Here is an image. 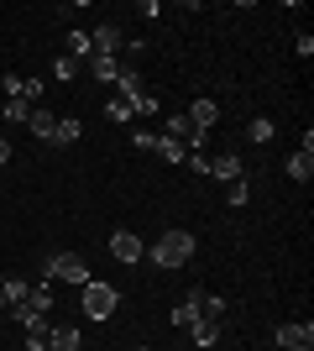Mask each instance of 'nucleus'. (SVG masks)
<instances>
[{"label":"nucleus","mask_w":314,"mask_h":351,"mask_svg":"<svg viewBox=\"0 0 314 351\" xmlns=\"http://www.w3.org/2000/svg\"><path fill=\"white\" fill-rule=\"evenodd\" d=\"M94 79H100V84H116V73H120V58H100V53H94Z\"/></svg>","instance_id":"nucleus-17"},{"label":"nucleus","mask_w":314,"mask_h":351,"mask_svg":"<svg viewBox=\"0 0 314 351\" xmlns=\"http://www.w3.org/2000/svg\"><path fill=\"white\" fill-rule=\"evenodd\" d=\"M0 289H5V273H0Z\"/></svg>","instance_id":"nucleus-31"},{"label":"nucleus","mask_w":314,"mask_h":351,"mask_svg":"<svg viewBox=\"0 0 314 351\" xmlns=\"http://www.w3.org/2000/svg\"><path fill=\"white\" fill-rule=\"evenodd\" d=\"M189 336H194V346H215V341H220V320H194Z\"/></svg>","instance_id":"nucleus-14"},{"label":"nucleus","mask_w":314,"mask_h":351,"mask_svg":"<svg viewBox=\"0 0 314 351\" xmlns=\"http://www.w3.org/2000/svg\"><path fill=\"white\" fill-rule=\"evenodd\" d=\"M246 199H252V189H246V173H241V178H231V184H225V205L241 210Z\"/></svg>","instance_id":"nucleus-16"},{"label":"nucleus","mask_w":314,"mask_h":351,"mask_svg":"<svg viewBox=\"0 0 314 351\" xmlns=\"http://www.w3.org/2000/svg\"><path fill=\"white\" fill-rule=\"evenodd\" d=\"M209 178H220V184L241 178V152H220V158H209Z\"/></svg>","instance_id":"nucleus-8"},{"label":"nucleus","mask_w":314,"mask_h":351,"mask_svg":"<svg viewBox=\"0 0 314 351\" xmlns=\"http://www.w3.org/2000/svg\"><path fill=\"white\" fill-rule=\"evenodd\" d=\"M110 257H116V263H142L147 247H142V236H136V231H116V236H110Z\"/></svg>","instance_id":"nucleus-5"},{"label":"nucleus","mask_w":314,"mask_h":351,"mask_svg":"<svg viewBox=\"0 0 314 351\" xmlns=\"http://www.w3.org/2000/svg\"><path fill=\"white\" fill-rule=\"evenodd\" d=\"M5 162H11V142H5V136H0V168H5Z\"/></svg>","instance_id":"nucleus-30"},{"label":"nucleus","mask_w":314,"mask_h":351,"mask_svg":"<svg viewBox=\"0 0 314 351\" xmlns=\"http://www.w3.org/2000/svg\"><path fill=\"white\" fill-rule=\"evenodd\" d=\"M152 152H157V158H163V162H173V168H179V162L189 158V152H183L179 142H168V136H157V147H152Z\"/></svg>","instance_id":"nucleus-19"},{"label":"nucleus","mask_w":314,"mask_h":351,"mask_svg":"<svg viewBox=\"0 0 314 351\" xmlns=\"http://www.w3.org/2000/svg\"><path fill=\"white\" fill-rule=\"evenodd\" d=\"M42 95H47V84H42V79H21V100H42Z\"/></svg>","instance_id":"nucleus-24"},{"label":"nucleus","mask_w":314,"mask_h":351,"mask_svg":"<svg viewBox=\"0 0 314 351\" xmlns=\"http://www.w3.org/2000/svg\"><path fill=\"white\" fill-rule=\"evenodd\" d=\"M47 278H58V283H74V289H84V283H90V267H84V257H79V252H58V257L47 263Z\"/></svg>","instance_id":"nucleus-3"},{"label":"nucleus","mask_w":314,"mask_h":351,"mask_svg":"<svg viewBox=\"0 0 314 351\" xmlns=\"http://www.w3.org/2000/svg\"><path fill=\"white\" fill-rule=\"evenodd\" d=\"M27 293H31V283L5 278V289H0V309H21V304H27Z\"/></svg>","instance_id":"nucleus-10"},{"label":"nucleus","mask_w":314,"mask_h":351,"mask_svg":"<svg viewBox=\"0 0 314 351\" xmlns=\"http://www.w3.org/2000/svg\"><path fill=\"white\" fill-rule=\"evenodd\" d=\"M246 136H252V142H272V121H267V116H257L252 126H246Z\"/></svg>","instance_id":"nucleus-23"},{"label":"nucleus","mask_w":314,"mask_h":351,"mask_svg":"<svg viewBox=\"0 0 314 351\" xmlns=\"http://www.w3.org/2000/svg\"><path fill=\"white\" fill-rule=\"evenodd\" d=\"M27 126H31V136L53 142V126H58V116H53V110H31V116H27Z\"/></svg>","instance_id":"nucleus-13"},{"label":"nucleus","mask_w":314,"mask_h":351,"mask_svg":"<svg viewBox=\"0 0 314 351\" xmlns=\"http://www.w3.org/2000/svg\"><path fill=\"white\" fill-rule=\"evenodd\" d=\"M27 116H31L27 100H5V121H27Z\"/></svg>","instance_id":"nucleus-25"},{"label":"nucleus","mask_w":314,"mask_h":351,"mask_svg":"<svg viewBox=\"0 0 314 351\" xmlns=\"http://www.w3.org/2000/svg\"><path fill=\"white\" fill-rule=\"evenodd\" d=\"M116 304H120V293L110 289V283H84L79 289V309H84V320H110L116 315Z\"/></svg>","instance_id":"nucleus-2"},{"label":"nucleus","mask_w":314,"mask_h":351,"mask_svg":"<svg viewBox=\"0 0 314 351\" xmlns=\"http://www.w3.org/2000/svg\"><path fill=\"white\" fill-rule=\"evenodd\" d=\"M79 136H84V126H79V116H58V126H53V147H74Z\"/></svg>","instance_id":"nucleus-9"},{"label":"nucleus","mask_w":314,"mask_h":351,"mask_svg":"<svg viewBox=\"0 0 314 351\" xmlns=\"http://www.w3.org/2000/svg\"><path fill=\"white\" fill-rule=\"evenodd\" d=\"M116 84H120V95H126V100H136V95H142V79H136V69H120V73H116Z\"/></svg>","instance_id":"nucleus-20"},{"label":"nucleus","mask_w":314,"mask_h":351,"mask_svg":"<svg viewBox=\"0 0 314 351\" xmlns=\"http://www.w3.org/2000/svg\"><path fill=\"white\" fill-rule=\"evenodd\" d=\"M53 73H58L63 84H68V79H74V73H79V58H58V63H53Z\"/></svg>","instance_id":"nucleus-26"},{"label":"nucleus","mask_w":314,"mask_h":351,"mask_svg":"<svg viewBox=\"0 0 314 351\" xmlns=\"http://www.w3.org/2000/svg\"><path fill=\"white\" fill-rule=\"evenodd\" d=\"M183 162H189L194 173H209V152H189V158H183Z\"/></svg>","instance_id":"nucleus-28"},{"label":"nucleus","mask_w":314,"mask_h":351,"mask_svg":"<svg viewBox=\"0 0 314 351\" xmlns=\"http://www.w3.org/2000/svg\"><path fill=\"white\" fill-rule=\"evenodd\" d=\"M68 53H74V58H90L94 47H90V32H68Z\"/></svg>","instance_id":"nucleus-21"},{"label":"nucleus","mask_w":314,"mask_h":351,"mask_svg":"<svg viewBox=\"0 0 314 351\" xmlns=\"http://www.w3.org/2000/svg\"><path fill=\"white\" fill-rule=\"evenodd\" d=\"M105 116H110V121H131V105H126V100H110V105H105Z\"/></svg>","instance_id":"nucleus-27"},{"label":"nucleus","mask_w":314,"mask_h":351,"mask_svg":"<svg viewBox=\"0 0 314 351\" xmlns=\"http://www.w3.org/2000/svg\"><path fill=\"white\" fill-rule=\"evenodd\" d=\"M136 351H152V346H136Z\"/></svg>","instance_id":"nucleus-33"},{"label":"nucleus","mask_w":314,"mask_h":351,"mask_svg":"<svg viewBox=\"0 0 314 351\" xmlns=\"http://www.w3.org/2000/svg\"><path fill=\"white\" fill-rule=\"evenodd\" d=\"M199 320H225V299L220 293H205V299H199Z\"/></svg>","instance_id":"nucleus-18"},{"label":"nucleus","mask_w":314,"mask_h":351,"mask_svg":"<svg viewBox=\"0 0 314 351\" xmlns=\"http://www.w3.org/2000/svg\"><path fill=\"white\" fill-rule=\"evenodd\" d=\"M293 351H309V346H293Z\"/></svg>","instance_id":"nucleus-32"},{"label":"nucleus","mask_w":314,"mask_h":351,"mask_svg":"<svg viewBox=\"0 0 314 351\" xmlns=\"http://www.w3.org/2000/svg\"><path fill=\"white\" fill-rule=\"evenodd\" d=\"M47 351H79V330L74 325H53L47 330Z\"/></svg>","instance_id":"nucleus-12"},{"label":"nucleus","mask_w":314,"mask_h":351,"mask_svg":"<svg viewBox=\"0 0 314 351\" xmlns=\"http://www.w3.org/2000/svg\"><path fill=\"white\" fill-rule=\"evenodd\" d=\"M183 116H189V121H194V126H199V132L209 136V126L220 121V105H215V100H194V105H189V110H183Z\"/></svg>","instance_id":"nucleus-7"},{"label":"nucleus","mask_w":314,"mask_h":351,"mask_svg":"<svg viewBox=\"0 0 314 351\" xmlns=\"http://www.w3.org/2000/svg\"><path fill=\"white\" fill-rule=\"evenodd\" d=\"M147 257H152L157 267H183L189 257H194V236L173 226V231H163L157 241H152V252H147Z\"/></svg>","instance_id":"nucleus-1"},{"label":"nucleus","mask_w":314,"mask_h":351,"mask_svg":"<svg viewBox=\"0 0 314 351\" xmlns=\"http://www.w3.org/2000/svg\"><path fill=\"white\" fill-rule=\"evenodd\" d=\"M126 105H131V116H157V100H152L147 89H142L136 100H126Z\"/></svg>","instance_id":"nucleus-22"},{"label":"nucleus","mask_w":314,"mask_h":351,"mask_svg":"<svg viewBox=\"0 0 314 351\" xmlns=\"http://www.w3.org/2000/svg\"><path fill=\"white\" fill-rule=\"evenodd\" d=\"M131 142H136V147H142V152H152V147H157V132H136V136H131Z\"/></svg>","instance_id":"nucleus-29"},{"label":"nucleus","mask_w":314,"mask_h":351,"mask_svg":"<svg viewBox=\"0 0 314 351\" xmlns=\"http://www.w3.org/2000/svg\"><path fill=\"white\" fill-rule=\"evenodd\" d=\"M199 299H205V289H194V293H189V299H183L179 309H173V325H179V330H189V325L199 320Z\"/></svg>","instance_id":"nucleus-11"},{"label":"nucleus","mask_w":314,"mask_h":351,"mask_svg":"<svg viewBox=\"0 0 314 351\" xmlns=\"http://www.w3.org/2000/svg\"><path fill=\"white\" fill-rule=\"evenodd\" d=\"M288 178L309 184V178H314V152H293V158H288Z\"/></svg>","instance_id":"nucleus-15"},{"label":"nucleus","mask_w":314,"mask_h":351,"mask_svg":"<svg viewBox=\"0 0 314 351\" xmlns=\"http://www.w3.org/2000/svg\"><path fill=\"white\" fill-rule=\"evenodd\" d=\"M272 341H278L283 351H293V346H314V325H309V320H288V325H278V336H272Z\"/></svg>","instance_id":"nucleus-6"},{"label":"nucleus","mask_w":314,"mask_h":351,"mask_svg":"<svg viewBox=\"0 0 314 351\" xmlns=\"http://www.w3.org/2000/svg\"><path fill=\"white\" fill-rule=\"evenodd\" d=\"M90 47L100 53V58H116L120 47H126V32H120L116 21H100V27L90 32Z\"/></svg>","instance_id":"nucleus-4"}]
</instances>
